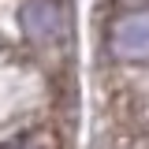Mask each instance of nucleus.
<instances>
[{
	"label": "nucleus",
	"instance_id": "nucleus-1",
	"mask_svg": "<svg viewBox=\"0 0 149 149\" xmlns=\"http://www.w3.org/2000/svg\"><path fill=\"white\" fill-rule=\"evenodd\" d=\"M112 49L123 60H149V11H130L112 30Z\"/></svg>",
	"mask_w": 149,
	"mask_h": 149
},
{
	"label": "nucleus",
	"instance_id": "nucleus-2",
	"mask_svg": "<svg viewBox=\"0 0 149 149\" xmlns=\"http://www.w3.org/2000/svg\"><path fill=\"white\" fill-rule=\"evenodd\" d=\"M22 26H26V34L34 37L37 45H49V41L60 37L63 19H60V8H56L52 0H30L22 8Z\"/></svg>",
	"mask_w": 149,
	"mask_h": 149
}]
</instances>
